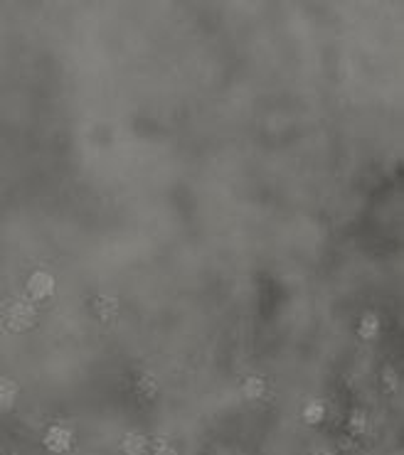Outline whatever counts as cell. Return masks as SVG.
<instances>
[{"instance_id": "5", "label": "cell", "mask_w": 404, "mask_h": 455, "mask_svg": "<svg viewBox=\"0 0 404 455\" xmlns=\"http://www.w3.org/2000/svg\"><path fill=\"white\" fill-rule=\"evenodd\" d=\"M146 448H148V441H146L143 433L131 431V433H126L124 438H121V450H124L126 455H143Z\"/></svg>"}, {"instance_id": "2", "label": "cell", "mask_w": 404, "mask_h": 455, "mask_svg": "<svg viewBox=\"0 0 404 455\" xmlns=\"http://www.w3.org/2000/svg\"><path fill=\"white\" fill-rule=\"evenodd\" d=\"M42 443H44V448H47V450H52V453H64V450H69V448H72V443H74V436H72L69 428L52 426L50 431H47V433H44Z\"/></svg>"}, {"instance_id": "12", "label": "cell", "mask_w": 404, "mask_h": 455, "mask_svg": "<svg viewBox=\"0 0 404 455\" xmlns=\"http://www.w3.org/2000/svg\"><path fill=\"white\" fill-rule=\"evenodd\" d=\"M153 455H178V453H175V448H170L168 443L158 441L155 443V448H153Z\"/></svg>"}, {"instance_id": "4", "label": "cell", "mask_w": 404, "mask_h": 455, "mask_svg": "<svg viewBox=\"0 0 404 455\" xmlns=\"http://www.w3.org/2000/svg\"><path fill=\"white\" fill-rule=\"evenodd\" d=\"M94 310H97V315L101 320H111V317L118 315V300L113 298V295H106V293H101L94 298Z\"/></svg>"}, {"instance_id": "11", "label": "cell", "mask_w": 404, "mask_h": 455, "mask_svg": "<svg viewBox=\"0 0 404 455\" xmlns=\"http://www.w3.org/2000/svg\"><path fill=\"white\" fill-rule=\"evenodd\" d=\"M350 428H352L355 433H363V431H365V416L355 411V414H352V418H350Z\"/></svg>"}, {"instance_id": "8", "label": "cell", "mask_w": 404, "mask_h": 455, "mask_svg": "<svg viewBox=\"0 0 404 455\" xmlns=\"http://www.w3.org/2000/svg\"><path fill=\"white\" fill-rule=\"evenodd\" d=\"M266 391V384L264 379H259V376H249V379H244V384H242V394L247 396V399H262Z\"/></svg>"}, {"instance_id": "9", "label": "cell", "mask_w": 404, "mask_h": 455, "mask_svg": "<svg viewBox=\"0 0 404 455\" xmlns=\"http://www.w3.org/2000/svg\"><path fill=\"white\" fill-rule=\"evenodd\" d=\"M323 416H325V403L323 401H311L303 409V421L306 423H321Z\"/></svg>"}, {"instance_id": "7", "label": "cell", "mask_w": 404, "mask_h": 455, "mask_svg": "<svg viewBox=\"0 0 404 455\" xmlns=\"http://www.w3.org/2000/svg\"><path fill=\"white\" fill-rule=\"evenodd\" d=\"M15 399H17V384L13 379H3V384H0V406L5 411H10L15 406Z\"/></svg>"}, {"instance_id": "1", "label": "cell", "mask_w": 404, "mask_h": 455, "mask_svg": "<svg viewBox=\"0 0 404 455\" xmlns=\"http://www.w3.org/2000/svg\"><path fill=\"white\" fill-rule=\"evenodd\" d=\"M35 322H37V310H35L32 303L17 300V303H13L5 310V325L13 332H25V330H30Z\"/></svg>"}, {"instance_id": "10", "label": "cell", "mask_w": 404, "mask_h": 455, "mask_svg": "<svg viewBox=\"0 0 404 455\" xmlns=\"http://www.w3.org/2000/svg\"><path fill=\"white\" fill-rule=\"evenodd\" d=\"M136 389H138V394L143 396V399H153L155 394H158V384H155L153 376H143V379H138Z\"/></svg>"}, {"instance_id": "3", "label": "cell", "mask_w": 404, "mask_h": 455, "mask_svg": "<svg viewBox=\"0 0 404 455\" xmlns=\"http://www.w3.org/2000/svg\"><path fill=\"white\" fill-rule=\"evenodd\" d=\"M55 293V278L44 271H37L28 278V295L32 300H44Z\"/></svg>"}, {"instance_id": "6", "label": "cell", "mask_w": 404, "mask_h": 455, "mask_svg": "<svg viewBox=\"0 0 404 455\" xmlns=\"http://www.w3.org/2000/svg\"><path fill=\"white\" fill-rule=\"evenodd\" d=\"M377 332H379V320H377V315L365 313V315L360 317V325H358V335H360L363 340H372Z\"/></svg>"}]
</instances>
